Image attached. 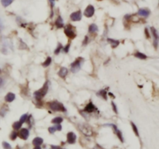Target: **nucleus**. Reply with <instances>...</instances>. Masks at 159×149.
I'll use <instances>...</instances> for the list:
<instances>
[{
	"instance_id": "obj_1",
	"label": "nucleus",
	"mask_w": 159,
	"mask_h": 149,
	"mask_svg": "<svg viewBox=\"0 0 159 149\" xmlns=\"http://www.w3.org/2000/svg\"><path fill=\"white\" fill-rule=\"evenodd\" d=\"M47 91H48V81H47L41 89L35 92L34 93L35 99H36L37 101H40V99H42L43 97L45 95L47 94Z\"/></svg>"
},
{
	"instance_id": "obj_2",
	"label": "nucleus",
	"mask_w": 159,
	"mask_h": 149,
	"mask_svg": "<svg viewBox=\"0 0 159 149\" xmlns=\"http://www.w3.org/2000/svg\"><path fill=\"white\" fill-rule=\"evenodd\" d=\"M47 105H48L49 108L54 111H61V112H65L66 111V109L64 107V105L62 103L58 102V101L50 102V103H47Z\"/></svg>"
},
{
	"instance_id": "obj_3",
	"label": "nucleus",
	"mask_w": 159,
	"mask_h": 149,
	"mask_svg": "<svg viewBox=\"0 0 159 149\" xmlns=\"http://www.w3.org/2000/svg\"><path fill=\"white\" fill-rule=\"evenodd\" d=\"M83 61H84V59H83L82 58H77L76 60L71 65V71L73 73H76L77 72H79Z\"/></svg>"
},
{
	"instance_id": "obj_4",
	"label": "nucleus",
	"mask_w": 159,
	"mask_h": 149,
	"mask_svg": "<svg viewBox=\"0 0 159 149\" xmlns=\"http://www.w3.org/2000/svg\"><path fill=\"white\" fill-rule=\"evenodd\" d=\"M65 34H66L67 37H69V38L74 39L76 37V34L75 32V30L73 29L71 25L69 24L67 25L65 29Z\"/></svg>"
},
{
	"instance_id": "obj_5",
	"label": "nucleus",
	"mask_w": 159,
	"mask_h": 149,
	"mask_svg": "<svg viewBox=\"0 0 159 149\" xmlns=\"http://www.w3.org/2000/svg\"><path fill=\"white\" fill-rule=\"evenodd\" d=\"M79 127L80 131H82L85 135H86V136H91V135L93 134V130L87 124H84V123H83V124H79Z\"/></svg>"
},
{
	"instance_id": "obj_6",
	"label": "nucleus",
	"mask_w": 159,
	"mask_h": 149,
	"mask_svg": "<svg viewBox=\"0 0 159 149\" xmlns=\"http://www.w3.org/2000/svg\"><path fill=\"white\" fill-rule=\"evenodd\" d=\"M94 13H95V9L92 5H89V6H87L84 12L85 16H86V17H89H89H92V16L94 15Z\"/></svg>"
},
{
	"instance_id": "obj_7",
	"label": "nucleus",
	"mask_w": 159,
	"mask_h": 149,
	"mask_svg": "<svg viewBox=\"0 0 159 149\" xmlns=\"http://www.w3.org/2000/svg\"><path fill=\"white\" fill-rule=\"evenodd\" d=\"M151 34H152L154 38H155V42H154L153 45L154 46H155V48L157 49L158 45V34L157 30H156V29H155V27H151Z\"/></svg>"
},
{
	"instance_id": "obj_8",
	"label": "nucleus",
	"mask_w": 159,
	"mask_h": 149,
	"mask_svg": "<svg viewBox=\"0 0 159 149\" xmlns=\"http://www.w3.org/2000/svg\"><path fill=\"white\" fill-rule=\"evenodd\" d=\"M67 141L69 144H74L76 141V135L73 132H69L67 134Z\"/></svg>"
},
{
	"instance_id": "obj_9",
	"label": "nucleus",
	"mask_w": 159,
	"mask_h": 149,
	"mask_svg": "<svg viewBox=\"0 0 159 149\" xmlns=\"http://www.w3.org/2000/svg\"><path fill=\"white\" fill-rule=\"evenodd\" d=\"M70 17L71 20L72 21H79L82 19V14H81V12L79 10V11H76V12L71 13Z\"/></svg>"
},
{
	"instance_id": "obj_10",
	"label": "nucleus",
	"mask_w": 159,
	"mask_h": 149,
	"mask_svg": "<svg viewBox=\"0 0 159 149\" xmlns=\"http://www.w3.org/2000/svg\"><path fill=\"white\" fill-rule=\"evenodd\" d=\"M19 136L20 138H22L23 140H26L29 136V131L26 128H23L20 130V133H19Z\"/></svg>"
},
{
	"instance_id": "obj_11",
	"label": "nucleus",
	"mask_w": 159,
	"mask_h": 149,
	"mask_svg": "<svg viewBox=\"0 0 159 149\" xmlns=\"http://www.w3.org/2000/svg\"><path fill=\"white\" fill-rule=\"evenodd\" d=\"M15 98H16V96H15L14 93H7V95L5 97V100L6 102H8V103H11L12 101L14 100Z\"/></svg>"
},
{
	"instance_id": "obj_12",
	"label": "nucleus",
	"mask_w": 159,
	"mask_h": 149,
	"mask_svg": "<svg viewBox=\"0 0 159 149\" xmlns=\"http://www.w3.org/2000/svg\"><path fill=\"white\" fill-rule=\"evenodd\" d=\"M94 110H96V107L93 105V103H89V104L87 105L86 107L85 108V111L89 113H93Z\"/></svg>"
},
{
	"instance_id": "obj_13",
	"label": "nucleus",
	"mask_w": 159,
	"mask_h": 149,
	"mask_svg": "<svg viewBox=\"0 0 159 149\" xmlns=\"http://www.w3.org/2000/svg\"><path fill=\"white\" fill-rule=\"evenodd\" d=\"M137 14L139 15V16H144V17H147V16H149L150 11L146 9H139L138 12H137Z\"/></svg>"
},
{
	"instance_id": "obj_14",
	"label": "nucleus",
	"mask_w": 159,
	"mask_h": 149,
	"mask_svg": "<svg viewBox=\"0 0 159 149\" xmlns=\"http://www.w3.org/2000/svg\"><path fill=\"white\" fill-rule=\"evenodd\" d=\"M107 40H108V42L109 43V45H111V47H112L113 48H115V47H117L120 45V42L117 40H114V39L108 38V39H107Z\"/></svg>"
},
{
	"instance_id": "obj_15",
	"label": "nucleus",
	"mask_w": 159,
	"mask_h": 149,
	"mask_svg": "<svg viewBox=\"0 0 159 149\" xmlns=\"http://www.w3.org/2000/svg\"><path fill=\"white\" fill-rule=\"evenodd\" d=\"M43 142H44V140L41 137H35L34 139L33 140V145H35V146H40V145H42Z\"/></svg>"
},
{
	"instance_id": "obj_16",
	"label": "nucleus",
	"mask_w": 159,
	"mask_h": 149,
	"mask_svg": "<svg viewBox=\"0 0 159 149\" xmlns=\"http://www.w3.org/2000/svg\"><path fill=\"white\" fill-rule=\"evenodd\" d=\"M55 26L58 27V28H61V27H62L64 26V22H63L62 18L61 17V16H58V19L55 21Z\"/></svg>"
},
{
	"instance_id": "obj_17",
	"label": "nucleus",
	"mask_w": 159,
	"mask_h": 149,
	"mask_svg": "<svg viewBox=\"0 0 159 149\" xmlns=\"http://www.w3.org/2000/svg\"><path fill=\"white\" fill-rule=\"evenodd\" d=\"M68 74V69L66 68H61L58 72V75L61 78H65Z\"/></svg>"
},
{
	"instance_id": "obj_18",
	"label": "nucleus",
	"mask_w": 159,
	"mask_h": 149,
	"mask_svg": "<svg viewBox=\"0 0 159 149\" xmlns=\"http://www.w3.org/2000/svg\"><path fill=\"white\" fill-rule=\"evenodd\" d=\"M97 30H98V26H96V24L93 23V24H91L89 27V33H95L96 32Z\"/></svg>"
},
{
	"instance_id": "obj_19",
	"label": "nucleus",
	"mask_w": 159,
	"mask_h": 149,
	"mask_svg": "<svg viewBox=\"0 0 159 149\" xmlns=\"http://www.w3.org/2000/svg\"><path fill=\"white\" fill-rule=\"evenodd\" d=\"M14 0H2V5L4 7H7V6H9L10 4H12V2Z\"/></svg>"
},
{
	"instance_id": "obj_20",
	"label": "nucleus",
	"mask_w": 159,
	"mask_h": 149,
	"mask_svg": "<svg viewBox=\"0 0 159 149\" xmlns=\"http://www.w3.org/2000/svg\"><path fill=\"white\" fill-rule=\"evenodd\" d=\"M134 56L136 57V58H137L139 59H146L147 58V56L145 55H144L143 53H141V52H137L136 54L134 55Z\"/></svg>"
},
{
	"instance_id": "obj_21",
	"label": "nucleus",
	"mask_w": 159,
	"mask_h": 149,
	"mask_svg": "<svg viewBox=\"0 0 159 149\" xmlns=\"http://www.w3.org/2000/svg\"><path fill=\"white\" fill-rule=\"evenodd\" d=\"M21 126H22V123H20V121H17V122H15L12 125V127H13V129L17 131V130H20L21 128Z\"/></svg>"
},
{
	"instance_id": "obj_22",
	"label": "nucleus",
	"mask_w": 159,
	"mask_h": 149,
	"mask_svg": "<svg viewBox=\"0 0 159 149\" xmlns=\"http://www.w3.org/2000/svg\"><path fill=\"white\" fill-rule=\"evenodd\" d=\"M63 121V118L62 117H55L54 119L52 120V123H56V124H58V123H61Z\"/></svg>"
},
{
	"instance_id": "obj_23",
	"label": "nucleus",
	"mask_w": 159,
	"mask_h": 149,
	"mask_svg": "<svg viewBox=\"0 0 159 149\" xmlns=\"http://www.w3.org/2000/svg\"><path fill=\"white\" fill-rule=\"evenodd\" d=\"M27 118H28V115L26 114H23L22 116V117H20V122L21 123H25V122H26V121H27Z\"/></svg>"
},
{
	"instance_id": "obj_24",
	"label": "nucleus",
	"mask_w": 159,
	"mask_h": 149,
	"mask_svg": "<svg viewBox=\"0 0 159 149\" xmlns=\"http://www.w3.org/2000/svg\"><path fill=\"white\" fill-rule=\"evenodd\" d=\"M50 63H51V58L50 57H47V58L46 59L44 62L43 63V66L44 67H47L50 65Z\"/></svg>"
},
{
	"instance_id": "obj_25",
	"label": "nucleus",
	"mask_w": 159,
	"mask_h": 149,
	"mask_svg": "<svg viewBox=\"0 0 159 149\" xmlns=\"http://www.w3.org/2000/svg\"><path fill=\"white\" fill-rule=\"evenodd\" d=\"M131 126H132V128H133V131H134V133L136 134L137 136H139V133H138V130L137 128V126L133 123V122H131Z\"/></svg>"
},
{
	"instance_id": "obj_26",
	"label": "nucleus",
	"mask_w": 159,
	"mask_h": 149,
	"mask_svg": "<svg viewBox=\"0 0 159 149\" xmlns=\"http://www.w3.org/2000/svg\"><path fill=\"white\" fill-rule=\"evenodd\" d=\"M2 147L4 149H12V147H11V145H9V143L4 141V142H2Z\"/></svg>"
},
{
	"instance_id": "obj_27",
	"label": "nucleus",
	"mask_w": 159,
	"mask_h": 149,
	"mask_svg": "<svg viewBox=\"0 0 159 149\" xmlns=\"http://www.w3.org/2000/svg\"><path fill=\"white\" fill-rule=\"evenodd\" d=\"M99 95H100L101 96L103 97L105 99H107V96H106V90H101L99 91Z\"/></svg>"
},
{
	"instance_id": "obj_28",
	"label": "nucleus",
	"mask_w": 159,
	"mask_h": 149,
	"mask_svg": "<svg viewBox=\"0 0 159 149\" xmlns=\"http://www.w3.org/2000/svg\"><path fill=\"white\" fill-rule=\"evenodd\" d=\"M17 136H18V133H17L16 131H12L10 137H11V139L12 140H15L16 137H17Z\"/></svg>"
},
{
	"instance_id": "obj_29",
	"label": "nucleus",
	"mask_w": 159,
	"mask_h": 149,
	"mask_svg": "<svg viewBox=\"0 0 159 149\" xmlns=\"http://www.w3.org/2000/svg\"><path fill=\"white\" fill-rule=\"evenodd\" d=\"M62 49V45H61V44H59L58 46V47L56 48V50H55V55H58L59 53H60L61 50Z\"/></svg>"
},
{
	"instance_id": "obj_30",
	"label": "nucleus",
	"mask_w": 159,
	"mask_h": 149,
	"mask_svg": "<svg viewBox=\"0 0 159 149\" xmlns=\"http://www.w3.org/2000/svg\"><path fill=\"white\" fill-rule=\"evenodd\" d=\"M48 131L50 134H54L55 132V131H56V129L55 128V127H50L48 128Z\"/></svg>"
},
{
	"instance_id": "obj_31",
	"label": "nucleus",
	"mask_w": 159,
	"mask_h": 149,
	"mask_svg": "<svg viewBox=\"0 0 159 149\" xmlns=\"http://www.w3.org/2000/svg\"><path fill=\"white\" fill-rule=\"evenodd\" d=\"M112 106H113V111H114L116 113H118V111H117V106H116V104H115L113 102H112Z\"/></svg>"
},
{
	"instance_id": "obj_32",
	"label": "nucleus",
	"mask_w": 159,
	"mask_h": 149,
	"mask_svg": "<svg viewBox=\"0 0 159 149\" xmlns=\"http://www.w3.org/2000/svg\"><path fill=\"white\" fill-rule=\"evenodd\" d=\"M55 128L56 129V131H61L62 127H61V125H60V123H58V124L55 125Z\"/></svg>"
},
{
	"instance_id": "obj_33",
	"label": "nucleus",
	"mask_w": 159,
	"mask_h": 149,
	"mask_svg": "<svg viewBox=\"0 0 159 149\" xmlns=\"http://www.w3.org/2000/svg\"><path fill=\"white\" fill-rule=\"evenodd\" d=\"M69 47H70V45H67V47H65V49H64V51H65V53H68V52H69Z\"/></svg>"
},
{
	"instance_id": "obj_34",
	"label": "nucleus",
	"mask_w": 159,
	"mask_h": 149,
	"mask_svg": "<svg viewBox=\"0 0 159 149\" xmlns=\"http://www.w3.org/2000/svg\"><path fill=\"white\" fill-rule=\"evenodd\" d=\"M145 34H146V37H147V38H149L150 35H149V33H148V30H147V28L145 29Z\"/></svg>"
},
{
	"instance_id": "obj_35",
	"label": "nucleus",
	"mask_w": 159,
	"mask_h": 149,
	"mask_svg": "<svg viewBox=\"0 0 159 149\" xmlns=\"http://www.w3.org/2000/svg\"><path fill=\"white\" fill-rule=\"evenodd\" d=\"M87 41H88V37H85V40H84V42H83V45H86Z\"/></svg>"
},
{
	"instance_id": "obj_36",
	"label": "nucleus",
	"mask_w": 159,
	"mask_h": 149,
	"mask_svg": "<svg viewBox=\"0 0 159 149\" xmlns=\"http://www.w3.org/2000/svg\"><path fill=\"white\" fill-rule=\"evenodd\" d=\"M2 84H3V80H2V79L0 77V86H2Z\"/></svg>"
},
{
	"instance_id": "obj_37",
	"label": "nucleus",
	"mask_w": 159,
	"mask_h": 149,
	"mask_svg": "<svg viewBox=\"0 0 159 149\" xmlns=\"http://www.w3.org/2000/svg\"><path fill=\"white\" fill-rule=\"evenodd\" d=\"M34 149H41V148H40V146H36Z\"/></svg>"
},
{
	"instance_id": "obj_38",
	"label": "nucleus",
	"mask_w": 159,
	"mask_h": 149,
	"mask_svg": "<svg viewBox=\"0 0 159 149\" xmlns=\"http://www.w3.org/2000/svg\"><path fill=\"white\" fill-rule=\"evenodd\" d=\"M50 2H51V4H52V6H53V2H55V0H50Z\"/></svg>"
},
{
	"instance_id": "obj_39",
	"label": "nucleus",
	"mask_w": 159,
	"mask_h": 149,
	"mask_svg": "<svg viewBox=\"0 0 159 149\" xmlns=\"http://www.w3.org/2000/svg\"><path fill=\"white\" fill-rule=\"evenodd\" d=\"M2 30V24H1V22H0V31Z\"/></svg>"
},
{
	"instance_id": "obj_40",
	"label": "nucleus",
	"mask_w": 159,
	"mask_h": 149,
	"mask_svg": "<svg viewBox=\"0 0 159 149\" xmlns=\"http://www.w3.org/2000/svg\"><path fill=\"white\" fill-rule=\"evenodd\" d=\"M0 74H1V69H0Z\"/></svg>"
},
{
	"instance_id": "obj_41",
	"label": "nucleus",
	"mask_w": 159,
	"mask_h": 149,
	"mask_svg": "<svg viewBox=\"0 0 159 149\" xmlns=\"http://www.w3.org/2000/svg\"><path fill=\"white\" fill-rule=\"evenodd\" d=\"M99 1H102V0H99Z\"/></svg>"
}]
</instances>
